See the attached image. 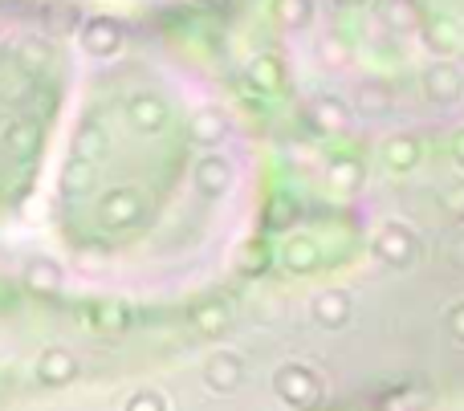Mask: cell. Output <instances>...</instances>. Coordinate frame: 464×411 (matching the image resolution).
Wrapping results in <instances>:
<instances>
[{
	"label": "cell",
	"mask_w": 464,
	"mask_h": 411,
	"mask_svg": "<svg viewBox=\"0 0 464 411\" xmlns=\"http://www.w3.org/2000/svg\"><path fill=\"white\" fill-rule=\"evenodd\" d=\"M248 114L220 73L143 24H90L13 282L90 306H179L245 269Z\"/></svg>",
	"instance_id": "6da1fadb"
},
{
	"label": "cell",
	"mask_w": 464,
	"mask_h": 411,
	"mask_svg": "<svg viewBox=\"0 0 464 411\" xmlns=\"http://www.w3.org/2000/svg\"><path fill=\"white\" fill-rule=\"evenodd\" d=\"M90 24L0 5V282H13L49 143L73 94Z\"/></svg>",
	"instance_id": "7a4b0ae2"
},
{
	"label": "cell",
	"mask_w": 464,
	"mask_h": 411,
	"mask_svg": "<svg viewBox=\"0 0 464 411\" xmlns=\"http://www.w3.org/2000/svg\"><path fill=\"white\" fill-rule=\"evenodd\" d=\"M0 5L41 16H62L73 24H147L151 16L176 13L196 0H0Z\"/></svg>",
	"instance_id": "3957f363"
},
{
	"label": "cell",
	"mask_w": 464,
	"mask_h": 411,
	"mask_svg": "<svg viewBox=\"0 0 464 411\" xmlns=\"http://www.w3.org/2000/svg\"><path fill=\"white\" fill-rule=\"evenodd\" d=\"M379 253H383L392 265H408V261H411V236H408V228H383V236H379Z\"/></svg>",
	"instance_id": "277c9868"
},
{
	"label": "cell",
	"mask_w": 464,
	"mask_h": 411,
	"mask_svg": "<svg viewBox=\"0 0 464 411\" xmlns=\"http://www.w3.org/2000/svg\"><path fill=\"white\" fill-rule=\"evenodd\" d=\"M387 163H392V167H400V171H408L411 163H416V143H392L387 147Z\"/></svg>",
	"instance_id": "5b68a950"
},
{
	"label": "cell",
	"mask_w": 464,
	"mask_h": 411,
	"mask_svg": "<svg viewBox=\"0 0 464 411\" xmlns=\"http://www.w3.org/2000/svg\"><path fill=\"white\" fill-rule=\"evenodd\" d=\"M449 265L464 269V233H460V236H452V244H449Z\"/></svg>",
	"instance_id": "8992f818"
},
{
	"label": "cell",
	"mask_w": 464,
	"mask_h": 411,
	"mask_svg": "<svg viewBox=\"0 0 464 411\" xmlns=\"http://www.w3.org/2000/svg\"><path fill=\"white\" fill-rule=\"evenodd\" d=\"M449 330L464 342V306H452V314H449Z\"/></svg>",
	"instance_id": "52a82bcc"
}]
</instances>
